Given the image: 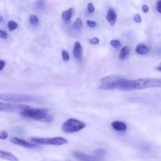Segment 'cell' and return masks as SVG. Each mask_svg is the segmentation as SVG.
Masks as SVG:
<instances>
[{
	"label": "cell",
	"mask_w": 161,
	"mask_h": 161,
	"mask_svg": "<svg viewBox=\"0 0 161 161\" xmlns=\"http://www.w3.org/2000/svg\"><path fill=\"white\" fill-rule=\"evenodd\" d=\"M127 79L119 75H108L100 80L98 88L104 91L122 90L124 91Z\"/></svg>",
	"instance_id": "obj_1"
},
{
	"label": "cell",
	"mask_w": 161,
	"mask_h": 161,
	"mask_svg": "<svg viewBox=\"0 0 161 161\" xmlns=\"http://www.w3.org/2000/svg\"><path fill=\"white\" fill-rule=\"evenodd\" d=\"M153 87H161V79L145 78L130 80L129 91L142 90Z\"/></svg>",
	"instance_id": "obj_2"
},
{
	"label": "cell",
	"mask_w": 161,
	"mask_h": 161,
	"mask_svg": "<svg viewBox=\"0 0 161 161\" xmlns=\"http://www.w3.org/2000/svg\"><path fill=\"white\" fill-rule=\"evenodd\" d=\"M1 101L10 102H39L41 99L34 95L21 94H0Z\"/></svg>",
	"instance_id": "obj_3"
},
{
	"label": "cell",
	"mask_w": 161,
	"mask_h": 161,
	"mask_svg": "<svg viewBox=\"0 0 161 161\" xmlns=\"http://www.w3.org/2000/svg\"><path fill=\"white\" fill-rule=\"evenodd\" d=\"M22 116L36 119V120H47V119H51V117L48 116V111L46 108H28L24 110L20 113Z\"/></svg>",
	"instance_id": "obj_4"
},
{
	"label": "cell",
	"mask_w": 161,
	"mask_h": 161,
	"mask_svg": "<svg viewBox=\"0 0 161 161\" xmlns=\"http://www.w3.org/2000/svg\"><path fill=\"white\" fill-rule=\"evenodd\" d=\"M35 144L47 145V146H64L69 141L63 137H53V138H41V137H32L30 138Z\"/></svg>",
	"instance_id": "obj_5"
},
{
	"label": "cell",
	"mask_w": 161,
	"mask_h": 161,
	"mask_svg": "<svg viewBox=\"0 0 161 161\" xmlns=\"http://www.w3.org/2000/svg\"><path fill=\"white\" fill-rule=\"evenodd\" d=\"M85 127H86L85 123L82 122L77 119L70 118L62 124L61 129L66 134H73L83 130Z\"/></svg>",
	"instance_id": "obj_6"
},
{
	"label": "cell",
	"mask_w": 161,
	"mask_h": 161,
	"mask_svg": "<svg viewBox=\"0 0 161 161\" xmlns=\"http://www.w3.org/2000/svg\"><path fill=\"white\" fill-rule=\"evenodd\" d=\"M29 108V106L25 105H14V104H9L4 103L3 102H0V111L1 112H20V113L24 110L27 109Z\"/></svg>",
	"instance_id": "obj_7"
},
{
	"label": "cell",
	"mask_w": 161,
	"mask_h": 161,
	"mask_svg": "<svg viewBox=\"0 0 161 161\" xmlns=\"http://www.w3.org/2000/svg\"><path fill=\"white\" fill-rule=\"evenodd\" d=\"M10 142L14 144L17 145L19 146H22L24 148H26V149H35V148H39V146L36 144H32V143H30L28 142L25 141L23 139H20V138H17V137H14V138H10Z\"/></svg>",
	"instance_id": "obj_8"
},
{
	"label": "cell",
	"mask_w": 161,
	"mask_h": 161,
	"mask_svg": "<svg viewBox=\"0 0 161 161\" xmlns=\"http://www.w3.org/2000/svg\"><path fill=\"white\" fill-rule=\"evenodd\" d=\"M72 154L75 158L78 159V160L81 161H97L99 160V157L87 155V154L79 152V151H73L72 153Z\"/></svg>",
	"instance_id": "obj_9"
},
{
	"label": "cell",
	"mask_w": 161,
	"mask_h": 161,
	"mask_svg": "<svg viewBox=\"0 0 161 161\" xmlns=\"http://www.w3.org/2000/svg\"><path fill=\"white\" fill-rule=\"evenodd\" d=\"M73 55L75 59H76L78 61H80L83 58V47L80 42L79 41L75 42L74 43L73 47Z\"/></svg>",
	"instance_id": "obj_10"
},
{
	"label": "cell",
	"mask_w": 161,
	"mask_h": 161,
	"mask_svg": "<svg viewBox=\"0 0 161 161\" xmlns=\"http://www.w3.org/2000/svg\"><path fill=\"white\" fill-rule=\"evenodd\" d=\"M106 19L108 23L111 25H114L117 20V14H116V10L113 8H109L106 15Z\"/></svg>",
	"instance_id": "obj_11"
},
{
	"label": "cell",
	"mask_w": 161,
	"mask_h": 161,
	"mask_svg": "<svg viewBox=\"0 0 161 161\" xmlns=\"http://www.w3.org/2000/svg\"><path fill=\"white\" fill-rule=\"evenodd\" d=\"M73 13H74L73 8H69V9L63 11L62 14H61V17H62L64 23L66 24L69 23V21H70L71 19H72V15H73Z\"/></svg>",
	"instance_id": "obj_12"
},
{
	"label": "cell",
	"mask_w": 161,
	"mask_h": 161,
	"mask_svg": "<svg viewBox=\"0 0 161 161\" xmlns=\"http://www.w3.org/2000/svg\"><path fill=\"white\" fill-rule=\"evenodd\" d=\"M112 127L116 131H125L127 129V124L121 121H114L112 123Z\"/></svg>",
	"instance_id": "obj_13"
},
{
	"label": "cell",
	"mask_w": 161,
	"mask_h": 161,
	"mask_svg": "<svg viewBox=\"0 0 161 161\" xmlns=\"http://www.w3.org/2000/svg\"><path fill=\"white\" fill-rule=\"evenodd\" d=\"M0 157L3 160H6L8 161H19L18 158L16 156L4 150H0Z\"/></svg>",
	"instance_id": "obj_14"
},
{
	"label": "cell",
	"mask_w": 161,
	"mask_h": 161,
	"mask_svg": "<svg viewBox=\"0 0 161 161\" xmlns=\"http://www.w3.org/2000/svg\"><path fill=\"white\" fill-rule=\"evenodd\" d=\"M135 52L139 55L147 54L149 52V48L144 43H139L135 48Z\"/></svg>",
	"instance_id": "obj_15"
},
{
	"label": "cell",
	"mask_w": 161,
	"mask_h": 161,
	"mask_svg": "<svg viewBox=\"0 0 161 161\" xmlns=\"http://www.w3.org/2000/svg\"><path fill=\"white\" fill-rule=\"evenodd\" d=\"M130 48L129 47L126 46V47H124L120 50V53H119V58L120 60H125L127 57L130 54Z\"/></svg>",
	"instance_id": "obj_16"
},
{
	"label": "cell",
	"mask_w": 161,
	"mask_h": 161,
	"mask_svg": "<svg viewBox=\"0 0 161 161\" xmlns=\"http://www.w3.org/2000/svg\"><path fill=\"white\" fill-rule=\"evenodd\" d=\"M28 20H29V23L31 24L33 26H36L39 24V19L37 16L36 15H30L28 17Z\"/></svg>",
	"instance_id": "obj_17"
},
{
	"label": "cell",
	"mask_w": 161,
	"mask_h": 161,
	"mask_svg": "<svg viewBox=\"0 0 161 161\" xmlns=\"http://www.w3.org/2000/svg\"><path fill=\"white\" fill-rule=\"evenodd\" d=\"M7 28L9 31H13L18 28V24L16 21H14V20H9L7 23Z\"/></svg>",
	"instance_id": "obj_18"
},
{
	"label": "cell",
	"mask_w": 161,
	"mask_h": 161,
	"mask_svg": "<svg viewBox=\"0 0 161 161\" xmlns=\"http://www.w3.org/2000/svg\"><path fill=\"white\" fill-rule=\"evenodd\" d=\"M73 26L74 28H75L76 30H78V31H80V30L81 29L82 27H83V21H82V20L80 18V17L76 18V20H75V22H74Z\"/></svg>",
	"instance_id": "obj_19"
},
{
	"label": "cell",
	"mask_w": 161,
	"mask_h": 161,
	"mask_svg": "<svg viewBox=\"0 0 161 161\" xmlns=\"http://www.w3.org/2000/svg\"><path fill=\"white\" fill-rule=\"evenodd\" d=\"M110 45H111L113 48L118 49L120 47L121 42H119V40H117V39H113V40L110 41Z\"/></svg>",
	"instance_id": "obj_20"
},
{
	"label": "cell",
	"mask_w": 161,
	"mask_h": 161,
	"mask_svg": "<svg viewBox=\"0 0 161 161\" xmlns=\"http://www.w3.org/2000/svg\"><path fill=\"white\" fill-rule=\"evenodd\" d=\"M61 57H62L63 61H65V62H67V61H69V59H70V56H69V53L64 50H63L62 51H61Z\"/></svg>",
	"instance_id": "obj_21"
},
{
	"label": "cell",
	"mask_w": 161,
	"mask_h": 161,
	"mask_svg": "<svg viewBox=\"0 0 161 161\" xmlns=\"http://www.w3.org/2000/svg\"><path fill=\"white\" fill-rule=\"evenodd\" d=\"M94 153H95L96 154V157H99V158H100V157H104L105 154V151L104 150V149H97V150H95V152Z\"/></svg>",
	"instance_id": "obj_22"
},
{
	"label": "cell",
	"mask_w": 161,
	"mask_h": 161,
	"mask_svg": "<svg viewBox=\"0 0 161 161\" xmlns=\"http://www.w3.org/2000/svg\"><path fill=\"white\" fill-rule=\"evenodd\" d=\"M36 7L38 9H42L45 7V3L43 1H38L36 3Z\"/></svg>",
	"instance_id": "obj_23"
},
{
	"label": "cell",
	"mask_w": 161,
	"mask_h": 161,
	"mask_svg": "<svg viewBox=\"0 0 161 161\" xmlns=\"http://www.w3.org/2000/svg\"><path fill=\"white\" fill-rule=\"evenodd\" d=\"M87 10L89 14H93L95 11V8H94V4L92 3H89L87 4Z\"/></svg>",
	"instance_id": "obj_24"
},
{
	"label": "cell",
	"mask_w": 161,
	"mask_h": 161,
	"mask_svg": "<svg viewBox=\"0 0 161 161\" xmlns=\"http://www.w3.org/2000/svg\"><path fill=\"white\" fill-rule=\"evenodd\" d=\"M134 20H135L136 23H141L142 19L141 15L139 14H136L135 16H134Z\"/></svg>",
	"instance_id": "obj_25"
},
{
	"label": "cell",
	"mask_w": 161,
	"mask_h": 161,
	"mask_svg": "<svg viewBox=\"0 0 161 161\" xmlns=\"http://www.w3.org/2000/svg\"><path fill=\"white\" fill-rule=\"evenodd\" d=\"M86 24H87L88 26L91 28H94L97 26V23H96L95 21H94V20H86Z\"/></svg>",
	"instance_id": "obj_26"
},
{
	"label": "cell",
	"mask_w": 161,
	"mask_h": 161,
	"mask_svg": "<svg viewBox=\"0 0 161 161\" xmlns=\"http://www.w3.org/2000/svg\"><path fill=\"white\" fill-rule=\"evenodd\" d=\"M8 138V133L6 131H4V130H2L0 132V138L2 140H5Z\"/></svg>",
	"instance_id": "obj_27"
},
{
	"label": "cell",
	"mask_w": 161,
	"mask_h": 161,
	"mask_svg": "<svg viewBox=\"0 0 161 161\" xmlns=\"http://www.w3.org/2000/svg\"><path fill=\"white\" fill-rule=\"evenodd\" d=\"M99 42H100V40H99V39L97 37H93L90 40V42L91 44H94V45H97V44L99 43Z\"/></svg>",
	"instance_id": "obj_28"
},
{
	"label": "cell",
	"mask_w": 161,
	"mask_h": 161,
	"mask_svg": "<svg viewBox=\"0 0 161 161\" xmlns=\"http://www.w3.org/2000/svg\"><path fill=\"white\" fill-rule=\"evenodd\" d=\"M0 38L2 39H6L8 38V34L3 30H0Z\"/></svg>",
	"instance_id": "obj_29"
},
{
	"label": "cell",
	"mask_w": 161,
	"mask_h": 161,
	"mask_svg": "<svg viewBox=\"0 0 161 161\" xmlns=\"http://www.w3.org/2000/svg\"><path fill=\"white\" fill-rule=\"evenodd\" d=\"M157 9L160 14H161V0L157 2Z\"/></svg>",
	"instance_id": "obj_30"
},
{
	"label": "cell",
	"mask_w": 161,
	"mask_h": 161,
	"mask_svg": "<svg viewBox=\"0 0 161 161\" xmlns=\"http://www.w3.org/2000/svg\"><path fill=\"white\" fill-rule=\"evenodd\" d=\"M149 8L147 5H144V6H142V11L145 13V14L149 12Z\"/></svg>",
	"instance_id": "obj_31"
},
{
	"label": "cell",
	"mask_w": 161,
	"mask_h": 161,
	"mask_svg": "<svg viewBox=\"0 0 161 161\" xmlns=\"http://www.w3.org/2000/svg\"><path fill=\"white\" fill-rule=\"evenodd\" d=\"M0 63H1V64H2V67H1V69H0V70L3 71V69H4L5 65H6V62H5L3 60H1V61H0Z\"/></svg>",
	"instance_id": "obj_32"
},
{
	"label": "cell",
	"mask_w": 161,
	"mask_h": 161,
	"mask_svg": "<svg viewBox=\"0 0 161 161\" xmlns=\"http://www.w3.org/2000/svg\"><path fill=\"white\" fill-rule=\"evenodd\" d=\"M156 53H157V55H161V46L157 47V50H156Z\"/></svg>",
	"instance_id": "obj_33"
},
{
	"label": "cell",
	"mask_w": 161,
	"mask_h": 161,
	"mask_svg": "<svg viewBox=\"0 0 161 161\" xmlns=\"http://www.w3.org/2000/svg\"><path fill=\"white\" fill-rule=\"evenodd\" d=\"M156 69H157V71H159V72H161V63L160 64H159L158 66H157V68H156Z\"/></svg>",
	"instance_id": "obj_34"
},
{
	"label": "cell",
	"mask_w": 161,
	"mask_h": 161,
	"mask_svg": "<svg viewBox=\"0 0 161 161\" xmlns=\"http://www.w3.org/2000/svg\"><path fill=\"white\" fill-rule=\"evenodd\" d=\"M3 16H0V22H2V21H3Z\"/></svg>",
	"instance_id": "obj_35"
}]
</instances>
